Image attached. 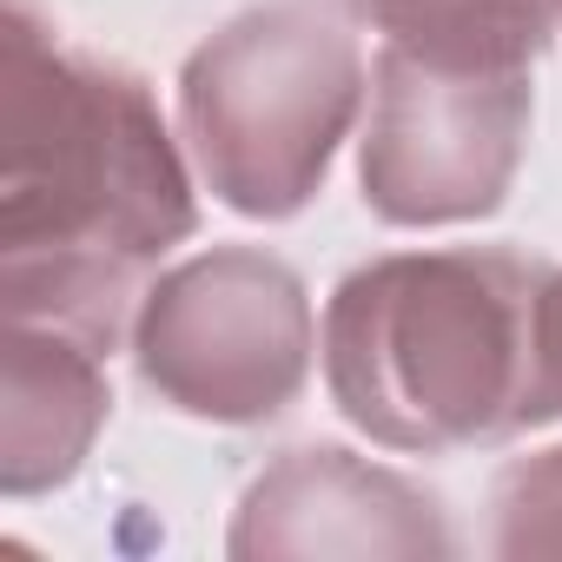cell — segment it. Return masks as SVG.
<instances>
[{
    "mask_svg": "<svg viewBox=\"0 0 562 562\" xmlns=\"http://www.w3.org/2000/svg\"><path fill=\"white\" fill-rule=\"evenodd\" d=\"M186 139L159 93L34 8L0 14V312L60 325L100 351L133 338V312L172 245L199 232Z\"/></svg>",
    "mask_w": 562,
    "mask_h": 562,
    "instance_id": "cell-1",
    "label": "cell"
},
{
    "mask_svg": "<svg viewBox=\"0 0 562 562\" xmlns=\"http://www.w3.org/2000/svg\"><path fill=\"white\" fill-rule=\"evenodd\" d=\"M549 292L555 265L509 245L364 258L318 331L338 417L404 457L496 450L562 424Z\"/></svg>",
    "mask_w": 562,
    "mask_h": 562,
    "instance_id": "cell-2",
    "label": "cell"
},
{
    "mask_svg": "<svg viewBox=\"0 0 562 562\" xmlns=\"http://www.w3.org/2000/svg\"><path fill=\"white\" fill-rule=\"evenodd\" d=\"M358 21L331 0H265L179 67V139L199 186L258 225L299 218L364 113Z\"/></svg>",
    "mask_w": 562,
    "mask_h": 562,
    "instance_id": "cell-3",
    "label": "cell"
},
{
    "mask_svg": "<svg viewBox=\"0 0 562 562\" xmlns=\"http://www.w3.org/2000/svg\"><path fill=\"white\" fill-rule=\"evenodd\" d=\"M139 384L218 430L285 417L318 364V318L305 278L265 245H212L166 265L133 312Z\"/></svg>",
    "mask_w": 562,
    "mask_h": 562,
    "instance_id": "cell-4",
    "label": "cell"
},
{
    "mask_svg": "<svg viewBox=\"0 0 562 562\" xmlns=\"http://www.w3.org/2000/svg\"><path fill=\"white\" fill-rule=\"evenodd\" d=\"M529 74L437 67L404 47H378L358 139V186L371 218L397 232H437L503 212L529 153Z\"/></svg>",
    "mask_w": 562,
    "mask_h": 562,
    "instance_id": "cell-5",
    "label": "cell"
},
{
    "mask_svg": "<svg viewBox=\"0 0 562 562\" xmlns=\"http://www.w3.org/2000/svg\"><path fill=\"white\" fill-rule=\"evenodd\" d=\"M225 555L238 562H325V555H351V562H437L457 555L443 496L424 490L404 470L364 463L345 443H299L278 463H265L225 529Z\"/></svg>",
    "mask_w": 562,
    "mask_h": 562,
    "instance_id": "cell-6",
    "label": "cell"
},
{
    "mask_svg": "<svg viewBox=\"0 0 562 562\" xmlns=\"http://www.w3.org/2000/svg\"><path fill=\"white\" fill-rule=\"evenodd\" d=\"M113 417L106 351L34 318H8L0 358V490L34 503L67 490Z\"/></svg>",
    "mask_w": 562,
    "mask_h": 562,
    "instance_id": "cell-7",
    "label": "cell"
},
{
    "mask_svg": "<svg viewBox=\"0 0 562 562\" xmlns=\"http://www.w3.org/2000/svg\"><path fill=\"white\" fill-rule=\"evenodd\" d=\"M384 47L437 67H503L529 74L562 21V0H338Z\"/></svg>",
    "mask_w": 562,
    "mask_h": 562,
    "instance_id": "cell-8",
    "label": "cell"
},
{
    "mask_svg": "<svg viewBox=\"0 0 562 562\" xmlns=\"http://www.w3.org/2000/svg\"><path fill=\"white\" fill-rule=\"evenodd\" d=\"M496 555H562V443L516 457L490 490Z\"/></svg>",
    "mask_w": 562,
    "mask_h": 562,
    "instance_id": "cell-9",
    "label": "cell"
},
{
    "mask_svg": "<svg viewBox=\"0 0 562 562\" xmlns=\"http://www.w3.org/2000/svg\"><path fill=\"white\" fill-rule=\"evenodd\" d=\"M549 331H555V371H562V265H555V292H549Z\"/></svg>",
    "mask_w": 562,
    "mask_h": 562,
    "instance_id": "cell-10",
    "label": "cell"
}]
</instances>
